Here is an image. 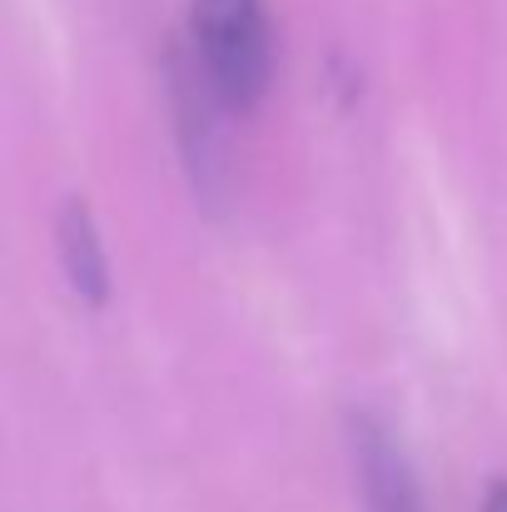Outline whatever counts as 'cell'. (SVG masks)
Here are the masks:
<instances>
[{"mask_svg": "<svg viewBox=\"0 0 507 512\" xmlns=\"http://www.w3.org/2000/svg\"><path fill=\"white\" fill-rule=\"evenodd\" d=\"M189 50L234 115L254 110L274 80L264 0H189Z\"/></svg>", "mask_w": 507, "mask_h": 512, "instance_id": "6da1fadb", "label": "cell"}, {"mask_svg": "<svg viewBox=\"0 0 507 512\" xmlns=\"http://www.w3.org/2000/svg\"><path fill=\"white\" fill-rule=\"evenodd\" d=\"M169 115H174V140H179V160L194 184V194L214 209L229 194V150H224V115H234L224 105V95L209 85V75L199 70L189 45L169 50Z\"/></svg>", "mask_w": 507, "mask_h": 512, "instance_id": "7a4b0ae2", "label": "cell"}, {"mask_svg": "<svg viewBox=\"0 0 507 512\" xmlns=\"http://www.w3.org/2000/svg\"><path fill=\"white\" fill-rule=\"evenodd\" d=\"M348 438V463H353V483L363 493L368 512H433L423 478L403 448V438L368 408H353L343 423Z\"/></svg>", "mask_w": 507, "mask_h": 512, "instance_id": "3957f363", "label": "cell"}, {"mask_svg": "<svg viewBox=\"0 0 507 512\" xmlns=\"http://www.w3.org/2000/svg\"><path fill=\"white\" fill-rule=\"evenodd\" d=\"M55 254H60V274H65L70 294L85 309H105L110 289H115V274H110L100 224H95V214H90V204L80 194H70L60 204V214H55Z\"/></svg>", "mask_w": 507, "mask_h": 512, "instance_id": "277c9868", "label": "cell"}, {"mask_svg": "<svg viewBox=\"0 0 507 512\" xmlns=\"http://www.w3.org/2000/svg\"><path fill=\"white\" fill-rule=\"evenodd\" d=\"M483 512H507V478H493L483 488Z\"/></svg>", "mask_w": 507, "mask_h": 512, "instance_id": "5b68a950", "label": "cell"}]
</instances>
